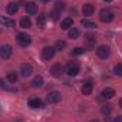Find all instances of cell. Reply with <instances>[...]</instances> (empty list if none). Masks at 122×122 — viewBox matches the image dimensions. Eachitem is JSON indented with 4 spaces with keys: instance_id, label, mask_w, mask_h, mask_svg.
Segmentation results:
<instances>
[{
    "instance_id": "5",
    "label": "cell",
    "mask_w": 122,
    "mask_h": 122,
    "mask_svg": "<svg viewBox=\"0 0 122 122\" xmlns=\"http://www.w3.org/2000/svg\"><path fill=\"white\" fill-rule=\"evenodd\" d=\"M60 99H61V94L58 91H51L47 95V102L48 104H57V102H60Z\"/></svg>"
},
{
    "instance_id": "30",
    "label": "cell",
    "mask_w": 122,
    "mask_h": 122,
    "mask_svg": "<svg viewBox=\"0 0 122 122\" xmlns=\"http://www.w3.org/2000/svg\"><path fill=\"white\" fill-rule=\"evenodd\" d=\"M57 14H58V11H54V13H51V19H53V20H57Z\"/></svg>"
},
{
    "instance_id": "13",
    "label": "cell",
    "mask_w": 122,
    "mask_h": 122,
    "mask_svg": "<svg viewBox=\"0 0 122 122\" xmlns=\"http://www.w3.org/2000/svg\"><path fill=\"white\" fill-rule=\"evenodd\" d=\"M26 11H27V14H36L37 13V4L36 3H33V1H29V3H26Z\"/></svg>"
},
{
    "instance_id": "35",
    "label": "cell",
    "mask_w": 122,
    "mask_h": 122,
    "mask_svg": "<svg viewBox=\"0 0 122 122\" xmlns=\"http://www.w3.org/2000/svg\"><path fill=\"white\" fill-rule=\"evenodd\" d=\"M105 1H108V3H109V1H112V0H105Z\"/></svg>"
},
{
    "instance_id": "20",
    "label": "cell",
    "mask_w": 122,
    "mask_h": 122,
    "mask_svg": "<svg viewBox=\"0 0 122 122\" xmlns=\"http://www.w3.org/2000/svg\"><path fill=\"white\" fill-rule=\"evenodd\" d=\"M20 27H21V29H30L31 27V20L29 17H23V19L20 20Z\"/></svg>"
},
{
    "instance_id": "2",
    "label": "cell",
    "mask_w": 122,
    "mask_h": 122,
    "mask_svg": "<svg viewBox=\"0 0 122 122\" xmlns=\"http://www.w3.org/2000/svg\"><path fill=\"white\" fill-rule=\"evenodd\" d=\"M114 17H115V14H114V11L109 10V9H102L101 13H99V19H101V21H104V23L112 21Z\"/></svg>"
},
{
    "instance_id": "7",
    "label": "cell",
    "mask_w": 122,
    "mask_h": 122,
    "mask_svg": "<svg viewBox=\"0 0 122 122\" xmlns=\"http://www.w3.org/2000/svg\"><path fill=\"white\" fill-rule=\"evenodd\" d=\"M20 72H21L23 77H30L31 74H33V65L29 64V62L21 64V67H20Z\"/></svg>"
},
{
    "instance_id": "25",
    "label": "cell",
    "mask_w": 122,
    "mask_h": 122,
    "mask_svg": "<svg viewBox=\"0 0 122 122\" xmlns=\"http://www.w3.org/2000/svg\"><path fill=\"white\" fill-rule=\"evenodd\" d=\"M65 47H67V43H65L64 40H58V41L56 43V47H54V48H56V50H60V51H61V50H64Z\"/></svg>"
},
{
    "instance_id": "23",
    "label": "cell",
    "mask_w": 122,
    "mask_h": 122,
    "mask_svg": "<svg viewBox=\"0 0 122 122\" xmlns=\"http://www.w3.org/2000/svg\"><path fill=\"white\" fill-rule=\"evenodd\" d=\"M68 37L70 38H78L80 37V31L77 30V29H70V31H68Z\"/></svg>"
},
{
    "instance_id": "31",
    "label": "cell",
    "mask_w": 122,
    "mask_h": 122,
    "mask_svg": "<svg viewBox=\"0 0 122 122\" xmlns=\"http://www.w3.org/2000/svg\"><path fill=\"white\" fill-rule=\"evenodd\" d=\"M114 122H122V115H119V117H117L115 118V121Z\"/></svg>"
},
{
    "instance_id": "6",
    "label": "cell",
    "mask_w": 122,
    "mask_h": 122,
    "mask_svg": "<svg viewBox=\"0 0 122 122\" xmlns=\"http://www.w3.org/2000/svg\"><path fill=\"white\" fill-rule=\"evenodd\" d=\"M97 56L99 57V58H108L109 57V47L108 46H99L98 48H97Z\"/></svg>"
},
{
    "instance_id": "34",
    "label": "cell",
    "mask_w": 122,
    "mask_h": 122,
    "mask_svg": "<svg viewBox=\"0 0 122 122\" xmlns=\"http://www.w3.org/2000/svg\"><path fill=\"white\" fill-rule=\"evenodd\" d=\"M91 122H99V121H98V119H92Z\"/></svg>"
},
{
    "instance_id": "9",
    "label": "cell",
    "mask_w": 122,
    "mask_h": 122,
    "mask_svg": "<svg viewBox=\"0 0 122 122\" xmlns=\"http://www.w3.org/2000/svg\"><path fill=\"white\" fill-rule=\"evenodd\" d=\"M51 75L53 77H56V78H60L61 75H62V72H64V68H62V65L61 64H54L53 67H51Z\"/></svg>"
},
{
    "instance_id": "26",
    "label": "cell",
    "mask_w": 122,
    "mask_h": 122,
    "mask_svg": "<svg viewBox=\"0 0 122 122\" xmlns=\"http://www.w3.org/2000/svg\"><path fill=\"white\" fill-rule=\"evenodd\" d=\"M114 74L115 75H118V77H122V64H117L115 67H114Z\"/></svg>"
},
{
    "instance_id": "18",
    "label": "cell",
    "mask_w": 122,
    "mask_h": 122,
    "mask_svg": "<svg viewBox=\"0 0 122 122\" xmlns=\"http://www.w3.org/2000/svg\"><path fill=\"white\" fill-rule=\"evenodd\" d=\"M114 95H115V90L114 88H109V87H107V88H104L102 90V97L104 98H114Z\"/></svg>"
},
{
    "instance_id": "33",
    "label": "cell",
    "mask_w": 122,
    "mask_h": 122,
    "mask_svg": "<svg viewBox=\"0 0 122 122\" xmlns=\"http://www.w3.org/2000/svg\"><path fill=\"white\" fill-rule=\"evenodd\" d=\"M119 107L122 108V98H121V101H119Z\"/></svg>"
},
{
    "instance_id": "15",
    "label": "cell",
    "mask_w": 122,
    "mask_h": 122,
    "mask_svg": "<svg viewBox=\"0 0 122 122\" xmlns=\"http://www.w3.org/2000/svg\"><path fill=\"white\" fill-rule=\"evenodd\" d=\"M43 84H44V80H43L41 75H37V77L33 78V81H31V87H33V88H41Z\"/></svg>"
},
{
    "instance_id": "8",
    "label": "cell",
    "mask_w": 122,
    "mask_h": 122,
    "mask_svg": "<svg viewBox=\"0 0 122 122\" xmlns=\"http://www.w3.org/2000/svg\"><path fill=\"white\" fill-rule=\"evenodd\" d=\"M11 53H13V50H11V47L10 46H3L1 48H0V57L3 58V60H7V58H10L11 57Z\"/></svg>"
},
{
    "instance_id": "24",
    "label": "cell",
    "mask_w": 122,
    "mask_h": 122,
    "mask_svg": "<svg viewBox=\"0 0 122 122\" xmlns=\"http://www.w3.org/2000/svg\"><path fill=\"white\" fill-rule=\"evenodd\" d=\"M85 38H87V43H88V47H92L94 44H95V36H92V34H85Z\"/></svg>"
},
{
    "instance_id": "17",
    "label": "cell",
    "mask_w": 122,
    "mask_h": 122,
    "mask_svg": "<svg viewBox=\"0 0 122 122\" xmlns=\"http://www.w3.org/2000/svg\"><path fill=\"white\" fill-rule=\"evenodd\" d=\"M17 11H19V4H17V3L11 1V3L7 4V13H9V14H16Z\"/></svg>"
},
{
    "instance_id": "1",
    "label": "cell",
    "mask_w": 122,
    "mask_h": 122,
    "mask_svg": "<svg viewBox=\"0 0 122 122\" xmlns=\"http://www.w3.org/2000/svg\"><path fill=\"white\" fill-rule=\"evenodd\" d=\"M16 41L20 47H29L31 44V37L27 33H19L16 36Z\"/></svg>"
},
{
    "instance_id": "19",
    "label": "cell",
    "mask_w": 122,
    "mask_h": 122,
    "mask_svg": "<svg viewBox=\"0 0 122 122\" xmlns=\"http://www.w3.org/2000/svg\"><path fill=\"white\" fill-rule=\"evenodd\" d=\"M46 21H47V16H46V14H40V16L37 17V26H38L40 29H44Z\"/></svg>"
},
{
    "instance_id": "10",
    "label": "cell",
    "mask_w": 122,
    "mask_h": 122,
    "mask_svg": "<svg viewBox=\"0 0 122 122\" xmlns=\"http://www.w3.org/2000/svg\"><path fill=\"white\" fill-rule=\"evenodd\" d=\"M29 107L33 109H40V108H44V102L40 98H31L29 101Z\"/></svg>"
},
{
    "instance_id": "29",
    "label": "cell",
    "mask_w": 122,
    "mask_h": 122,
    "mask_svg": "<svg viewBox=\"0 0 122 122\" xmlns=\"http://www.w3.org/2000/svg\"><path fill=\"white\" fill-rule=\"evenodd\" d=\"M102 112L104 114H109L111 112V105H104L102 107Z\"/></svg>"
},
{
    "instance_id": "32",
    "label": "cell",
    "mask_w": 122,
    "mask_h": 122,
    "mask_svg": "<svg viewBox=\"0 0 122 122\" xmlns=\"http://www.w3.org/2000/svg\"><path fill=\"white\" fill-rule=\"evenodd\" d=\"M105 122H111V119H109V118L107 117V118H105Z\"/></svg>"
},
{
    "instance_id": "12",
    "label": "cell",
    "mask_w": 122,
    "mask_h": 122,
    "mask_svg": "<svg viewBox=\"0 0 122 122\" xmlns=\"http://www.w3.org/2000/svg\"><path fill=\"white\" fill-rule=\"evenodd\" d=\"M94 11H95V7L92 6L91 3H87V4H84V7H82V14L84 16H92L94 14Z\"/></svg>"
},
{
    "instance_id": "28",
    "label": "cell",
    "mask_w": 122,
    "mask_h": 122,
    "mask_svg": "<svg viewBox=\"0 0 122 122\" xmlns=\"http://www.w3.org/2000/svg\"><path fill=\"white\" fill-rule=\"evenodd\" d=\"M64 9H65V3H62V1L56 3V11H61V10H64Z\"/></svg>"
},
{
    "instance_id": "3",
    "label": "cell",
    "mask_w": 122,
    "mask_h": 122,
    "mask_svg": "<svg viewBox=\"0 0 122 122\" xmlns=\"http://www.w3.org/2000/svg\"><path fill=\"white\" fill-rule=\"evenodd\" d=\"M56 54V48L54 47H44L41 50V58L44 61H50Z\"/></svg>"
},
{
    "instance_id": "27",
    "label": "cell",
    "mask_w": 122,
    "mask_h": 122,
    "mask_svg": "<svg viewBox=\"0 0 122 122\" xmlns=\"http://www.w3.org/2000/svg\"><path fill=\"white\" fill-rule=\"evenodd\" d=\"M84 51H85V50H84L82 47H77V48H74V50L71 51V54H72V56H81V54H84Z\"/></svg>"
},
{
    "instance_id": "11",
    "label": "cell",
    "mask_w": 122,
    "mask_h": 122,
    "mask_svg": "<svg viewBox=\"0 0 122 122\" xmlns=\"http://www.w3.org/2000/svg\"><path fill=\"white\" fill-rule=\"evenodd\" d=\"M0 23H1L4 27H9V29H13V27L16 26V21H14V20H11V19H9V17H3V16H0Z\"/></svg>"
},
{
    "instance_id": "14",
    "label": "cell",
    "mask_w": 122,
    "mask_h": 122,
    "mask_svg": "<svg viewBox=\"0 0 122 122\" xmlns=\"http://www.w3.org/2000/svg\"><path fill=\"white\" fill-rule=\"evenodd\" d=\"M72 19L71 17H65L62 21H61V30H70L72 27Z\"/></svg>"
},
{
    "instance_id": "16",
    "label": "cell",
    "mask_w": 122,
    "mask_h": 122,
    "mask_svg": "<svg viewBox=\"0 0 122 122\" xmlns=\"http://www.w3.org/2000/svg\"><path fill=\"white\" fill-rule=\"evenodd\" d=\"M92 90H94V85H92L91 82H84V85L81 87V92H82V95H91Z\"/></svg>"
},
{
    "instance_id": "21",
    "label": "cell",
    "mask_w": 122,
    "mask_h": 122,
    "mask_svg": "<svg viewBox=\"0 0 122 122\" xmlns=\"http://www.w3.org/2000/svg\"><path fill=\"white\" fill-rule=\"evenodd\" d=\"M6 78H7V81H9V82H16V81L19 80V75H17L14 71H10V72L7 74V77H6Z\"/></svg>"
},
{
    "instance_id": "22",
    "label": "cell",
    "mask_w": 122,
    "mask_h": 122,
    "mask_svg": "<svg viewBox=\"0 0 122 122\" xmlns=\"http://www.w3.org/2000/svg\"><path fill=\"white\" fill-rule=\"evenodd\" d=\"M81 24H82L84 27H88V29H95V27H97L95 23H92V21L87 20V19H82V20H81Z\"/></svg>"
},
{
    "instance_id": "4",
    "label": "cell",
    "mask_w": 122,
    "mask_h": 122,
    "mask_svg": "<svg viewBox=\"0 0 122 122\" xmlns=\"http://www.w3.org/2000/svg\"><path fill=\"white\" fill-rule=\"evenodd\" d=\"M78 72H80V64H78L77 61L68 62V65H67V74H68L70 77H74V75H77Z\"/></svg>"
}]
</instances>
